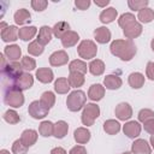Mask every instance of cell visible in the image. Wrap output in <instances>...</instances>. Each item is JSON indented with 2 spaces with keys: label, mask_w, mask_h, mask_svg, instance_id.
<instances>
[{
  "label": "cell",
  "mask_w": 154,
  "mask_h": 154,
  "mask_svg": "<svg viewBox=\"0 0 154 154\" xmlns=\"http://www.w3.org/2000/svg\"><path fill=\"white\" fill-rule=\"evenodd\" d=\"M109 51L113 55L118 57L123 61H130L136 52V45L132 42V40H114L111 42Z\"/></svg>",
  "instance_id": "1"
},
{
  "label": "cell",
  "mask_w": 154,
  "mask_h": 154,
  "mask_svg": "<svg viewBox=\"0 0 154 154\" xmlns=\"http://www.w3.org/2000/svg\"><path fill=\"white\" fill-rule=\"evenodd\" d=\"M85 101H87L85 93L83 90L76 89L69 94L66 99V106L71 112H77L85 106Z\"/></svg>",
  "instance_id": "2"
},
{
  "label": "cell",
  "mask_w": 154,
  "mask_h": 154,
  "mask_svg": "<svg viewBox=\"0 0 154 154\" xmlns=\"http://www.w3.org/2000/svg\"><path fill=\"white\" fill-rule=\"evenodd\" d=\"M4 102L7 106L18 108L24 103V95L19 88L4 89Z\"/></svg>",
  "instance_id": "3"
},
{
  "label": "cell",
  "mask_w": 154,
  "mask_h": 154,
  "mask_svg": "<svg viewBox=\"0 0 154 154\" xmlns=\"http://www.w3.org/2000/svg\"><path fill=\"white\" fill-rule=\"evenodd\" d=\"M77 53L82 59H85V60L93 59L97 53V46L91 40H83L77 47Z\"/></svg>",
  "instance_id": "4"
},
{
  "label": "cell",
  "mask_w": 154,
  "mask_h": 154,
  "mask_svg": "<svg viewBox=\"0 0 154 154\" xmlns=\"http://www.w3.org/2000/svg\"><path fill=\"white\" fill-rule=\"evenodd\" d=\"M100 116V108L96 103H87L83 107V112L81 116V120L83 123V125L90 126L94 124L95 119L99 118Z\"/></svg>",
  "instance_id": "5"
},
{
  "label": "cell",
  "mask_w": 154,
  "mask_h": 154,
  "mask_svg": "<svg viewBox=\"0 0 154 154\" xmlns=\"http://www.w3.org/2000/svg\"><path fill=\"white\" fill-rule=\"evenodd\" d=\"M51 108H48L43 102H41L40 100H35L32 101L29 107H28V112H29V116H31L34 119H42L45 118L48 112H49Z\"/></svg>",
  "instance_id": "6"
},
{
  "label": "cell",
  "mask_w": 154,
  "mask_h": 154,
  "mask_svg": "<svg viewBox=\"0 0 154 154\" xmlns=\"http://www.w3.org/2000/svg\"><path fill=\"white\" fill-rule=\"evenodd\" d=\"M0 34L4 42H14L19 37V29L16 25H7L1 29Z\"/></svg>",
  "instance_id": "7"
},
{
  "label": "cell",
  "mask_w": 154,
  "mask_h": 154,
  "mask_svg": "<svg viewBox=\"0 0 154 154\" xmlns=\"http://www.w3.org/2000/svg\"><path fill=\"white\" fill-rule=\"evenodd\" d=\"M114 113L119 120H128L132 116V108L128 102H120L116 106Z\"/></svg>",
  "instance_id": "8"
},
{
  "label": "cell",
  "mask_w": 154,
  "mask_h": 154,
  "mask_svg": "<svg viewBox=\"0 0 154 154\" xmlns=\"http://www.w3.org/2000/svg\"><path fill=\"white\" fill-rule=\"evenodd\" d=\"M141 130H142V126L140 125L138 122H135V120H130V122L125 123V125L123 126L124 135H126L129 138L137 137L141 134Z\"/></svg>",
  "instance_id": "9"
},
{
  "label": "cell",
  "mask_w": 154,
  "mask_h": 154,
  "mask_svg": "<svg viewBox=\"0 0 154 154\" xmlns=\"http://www.w3.org/2000/svg\"><path fill=\"white\" fill-rule=\"evenodd\" d=\"M67 61H69V55L63 49L61 51H55L49 57V64L52 66H63V65L67 64Z\"/></svg>",
  "instance_id": "10"
},
{
  "label": "cell",
  "mask_w": 154,
  "mask_h": 154,
  "mask_svg": "<svg viewBox=\"0 0 154 154\" xmlns=\"http://www.w3.org/2000/svg\"><path fill=\"white\" fill-rule=\"evenodd\" d=\"M131 152L132 154H150L152 148L146 140L138 138L131 144Z\"/></svg>",
  "instance_id": "11"
},
{
  "label": "cell",
  "mask_w": 154,
  "mask_h": 154,
  "mask_svg": "<svg viewBox=\"0 0 154 154\" xmlns=\"http://www.w3.org/2000/svg\"><path fill=\"white\" fill-rule=\"evenodd\" d=\"M142 24L138 22H134L132 24L123 29V34L128 40H132L135 37H138L142 34Z\"/></svg>",
  "instance_id": "12"
},
{
  "label": "cell",
  "mask_w": 154,
  "mask_h": 154,
  "mask_svg": "<svg viewBox=\"0 0 154 154\" xmlns=\"http://www.w3.org/2000/svg\"><path fill=\"white\" fill-rule=\"evenodd\" d=\"M4 54L8 61H17L22 55V49L18 45H8L5 47Z\"/></svg>",
  "instance_id": "13"
},
{
  "label": "cell",
  "mask_w": 154,
  "mask_h": 154,
  "mask_svg": "<svg viewBox=\"0 0 154 154\" xmlns=\"http://www.w3.org/2000/svg\"><path fill=\"white\" fill-rule=\"evenodd\" d=\"M103 96H105V87H102L99 83L90 85L88 90V97L91 101H100Z\"/></svg>",
  "instance_id": "14"
},
{
  "label": "cell",
  "mask_w": 154,
  "mask_h": 154,
  "mask_svg": "<svg viewBox=\"0 0 154 154\" xmlns=\"http://www.w3.org/2000/svg\"><path fill=\"white\" fill-rule=\"evenodd\" d=\"M52 35H53V29L49 28L48 25H43L38 30V35H37V40L36 41L40 42L42 46H46L47 43L51 42Z\"/></svg>",
  "instance_id": "15"
},
{
  "label": "cell",
  "mask_w": 154,
  "mask_h": 154,
  "mask_svg": "<svg viewBox=\"0 0 154 154\" xmlns=\"http://www.w3.org/2000/svg\"><path fill=\"white\" fill-rule=\"evenodd\" d=\"M103 84L106 87V89H109V90H117L122 87L123 84V81L119 76L117 75H107L103 79Z\"/></svg>",
  "instance_id": "16"
},
{
  "label": "cell",
  "mask_w": 154,
  "mask_h": 154,
  "mask_svg": "<svg viewBox=\"0 0 154 154\" xmlns=\"http://www.w3.org/2000/svg\"><path fill=\"white\" fill-rule=\"evenodd\" d=\"M37 136H38V135H37V132H36L35 130H32V129H26V130H24V131L22 132L20 141L23 142L24 146H26V147L29 148V147H31L32 144L36 143Z\"/></svg>",
  "instance_id": "17"
},
{
  "label": "cell",
  "mask_w": 154,
  "mask_h": 154,
  "mask_svg": "<svg viewBox=\"0 0 154 154\" xmlns=\"http://www.w3.org/2000/svg\"><path fill=\"white\" fill-rule=\"evenodd\" d=\"M94 37L101 45L107 43L111 41V31L106 26H100V28L94 30Z\"/></svg>",
  "instance_id": "18"
},
{
  "label": "cell",
  "mask_w": 154,
  "mask_h": 154,
  "mask_svg": "<svg viewBox=\"0 0 154 154\" xmlns=\"http://www.w3.org/2000/svg\"><path fill=\"white\" fill-rule=\"evenodd\" d=\"M61 45L63 47L65 48H70V47H73L78 41H79V35L73 31V30H70L69 32H66L61 38Z\"/></svg>",
  "instance_id": "19"
},
{
  "label": "cell",
  "mask_w": 154,
  "mask_h": 154,
  "mask_svg": "<svg viewBox=\"0 0 154 154\" xmlns=\"http://www.w3.org/2000/svg\"><path fill=\"white\" fill-rule=\"evenodd\" d=\"M36 78L41 83H51L54 79V73L49 67H40L36 70Z\"/></svg>",
  "instance_id": "20"
},
{
  "label": "cell",
  "mask_w": 154,
  "mask_h": 154,
  "mask_svg": "<svg viewBox=\"0 0 154 154\" xmlns=\"http://www.w3.org/2000/svg\"><path fill=\"white\" fill-rule=\"evenodd\" d=\"M144 81H146V78H144V76H143L141 72H132V73H130L129 77H128L129 85H130L131 88H134V89H140V88H142L143 84H144Z\"/></svg>",
  "instance_id": "21"
},
{
  "label": "cell",
  "mask_w": 154,
  "mask_h": 154,
  "mask_svg": "<svg viewBox=\"0 0 154 154\" xmlns=\"http://www.w3.org/2000/svg\"><path fill=\"white\" fill-rule=\"evenodd\" d=\"M90 131L87 128H77L73 132V138L77 143L79 144H84L87 142H89L90 140Z\"/></svg>",
  "instance_id": "22"
},
{
  "label": "cell",
  "mask_w": 154,
  "mask_h": 154,
  "mask_svg": "<svg viewBox=\"0 0 154 154\" xmlns=\"http://www.w3.org/2000/svg\"><path fill=\"white\" fill-rule=\"evenodd\" d=\"M118 16V12L114 7H108V8H105L101 13H100V20L101 23L103 24H108V23H112Z\"/></svg>",
  "instance_id": "23"
},
{
  "label": "cell",
  "mask_w": 154,
  "mask_h": 154,
  "mask_svg": "<svg viewBox=\"0 0 154 154\" xmlns=\"http://www.w3.org/2000/svg\"><path fill=\"white\" fill-rule=\"evenodd\" d=\"M32 84H34V77L26 72H23V75L18 78L17 82V85L20 90H28L32 87Z\"/></svg>",
  "instance_id": "24"
},
{
  "label": "cell",
  "mask_w": 154,
  "mask_h": 154,
  "mask_svg": "<svg viewBox=\"0 0 154 154\" xmlns=\"http://www.w3.org/2000/svg\"><path fill=\"white\" fill-rule=\"evenodd\" d=\"M88 69H89V72L93 76H100L105 71V63L100 59H94L88 65Z\"/></svg>",
  "instance_id": "25"
},
{
  "label": "cell",
  "mask_w": 154,
  "mask_h": 154,
  "mask_svg": "<svg viewBox=\"0 0 154 154\" xmlns=\"http://www.w3.org/2000/svg\"><path fill=\"white\" fill-rule=\"evenodd\" d=\"M30 18H31V14L28 10L25 8H19L16 11L14 16H13V19L16 22V24H19V25H23L28 22H30Z\"/></svg>",
  "instance_id": "26"
},
{
  "label": "cell",
  "mask_w": 154,
  "mask_h": 154,
  "mask_svg": "<svg viewBox=\"0 0 154 154\" xmlns=\"http://www.w3.org/2000/svg\"><path fill=\"white\" fill-rule=\"evenodd\" d=\"M69 131V125L64 120H58L55 124H54V132H53V136L55 138H64L66 136Z\"/></svg>",
  "instance_id": "27"
},
{
  "label": "cell",
  "mask_w": 154,
  "mask_h": 154,
  "mask_svg": "<svg viewBox=\"0 0 154 154\" xmlns=\"http://www.w3.org/2000/svg\"><path fill=\"white\" fill-rule=\"evenodd\" d=\"M53 29V35L58 38H61L66 32L70 31V24L67 22H58L54 24V26L52 28Z\"/></svg>",
  "instance_id": "28"
},
{
  "label": "cell",
  "mask_w": 154,
  "mask_h": 154,
  "mask_svg": "<svg viewBox=\"0 0 154 154\" xmlns=\"http://www.w3.org/2000/svg\"><path fill=\"white\" fill-rule=\"evenodd\" d=\"M71 85L69 83V79L65 77H60L54 82V90L58 94H67Z\"/></svg>",
  "instance_id": "29"
},
{
  "label": "cell",
  "mask_w": 154,
  "mask_h": 154,
  "mask_svg": "<svg viewBox=\"0 0 154 154\" xmlns=\"http://www.w3.org/2000/svg\"><path fill=\"white\" fill-rule=\"evenodd\" d=\"M37 32V28L34 25L30 26H23L19 29V38L23 41H30Z\"/></svg>",
  "instance_id": "30"
},
{
  "label": "cell",
  "mask_w": 154,
  "mask_h": 154,
  "mask_svg": "<svg viewBox=\"0 0 154 154\" xmlns=\"http://www.w3.org/2000/svg\"><path fill=\"white\" fill-rule=\"evenodd\" d=\"M69 70H70V72H78V73L85 75L88 67H87V64H85L83 60L75 59V60H72V61L69 64Z\"/></svg>",
  "instance_id": "31"
},
{
  "label": "cell",
  "mask_w": 154,
  "mask_h": 154,
  "mask_svg": "<svg viewBox=\"0 0 154 154\" xmlns=\"http://www.w3.org/2000/svg\"><path fill=\"white\" fill-rule=\"evenodd\" d=\"M103 130L108 135H116L120 131V124L114 119H108L103 123Z\"/></svg>",
  "instance_id": "32"
},
{
  "label": "cell",
  "mask_w": 154,
  "mask_h": 154,
  "mask_svg": "<svg viewBox=\"0 0 154 154\" xmlns=\"http://www.w3.org/2000/svg\"><path fill=\"white\" fill-rule=\"evenodd\" d=\"M67 79H69V83H70V85H71L72 88L82 87L83 83H84V81H85L84 75L78 73V72H70Z\"/></svg>",
  "instance_id": "33"
},
{
  "label": "cell",
  "mask_w": 154,
  "mask_h": 154,
  "mask_svg": "<svg viewBox=\"0 0 154 154\" xmlns=\"http://www.w3.org/2000/svg\"><path fill=\"white\" fill-rule=\"evenodd\" d=\"M38 132L40 135H42L43 137H49L53 135L54 132V124L49 120H45L40 124L38 126Z\"/></svg>",
  "instance_id": "34"
},
{
  "label": "cell",
  "mask_w": 154,
  "mask_h": 154,
  "mask_svg": "<svg viewBox=\"0 0 154 154\" xmlns=\"http://www.w3.org/2000/svg\"><path fill=\"white\" fill-rule=\"evenodd\" d=\"M137 18L140 19L141 23H150L154 19V11L149 7H144L141 11H138Z\"/></svg>",
  "instance_id": "35"
},
{
  "label": "cell",
  "mask_w": 154,
  "mask_h": 154,
  "mask_svg": "<svg viewBox=\"0 0 154 154\" xmlns=\"http://www.w3.org/2000/svg\"><path fill=\"white\" fill-rule=\"evenodd\" d=\"M134 22H136V18H135V16L132 14V13H123L120 17H119V19H118V24H119V26L120 28H126V26H129L130 24H132Z\"/></svg>",
  "instance_id": "36"
},
{
  "label": "cell",
  "mask_w": 154,
  "mask_h": 154,
  "mask_svg": "<svg viewBox=\"0 0 154 154\" xmlns=\"http://www.w3.org/2000/svg\"><path fill=\"white\" fill-rule=\"evenodd\" d=\"M43 51H45V46H42V45H41L40 42H37V41H32V42H30L29 46H28V52H29V54L35 55V57L41 55V54L43 53Z\"/></svg>",
  "instance_id": "37"
},
{
  "label": "cell",
  "mask_w": 154,
  "mask_h": 154,
  "mask_svg": "<svg viewBox=\"0 0 154 154\" xmlns=\"http://www.w3.org/2000/svg\"><path fill=\"white\" fill-rule=\"evenodd\" d=\"M4 120L8 124H18L20 122V117L14 109H7L4 113Z\"/></svg>",
  "instance_id": "38"
},
{
  "label": "cell",
  "mask_w": 154,
  "mask_h": 154,
  "mask_svg": "<svg viewBox=\"0 0 154 154\" xmlns=\"http://www.w3.org/2000/svg\"><path fill=\"white\" fill-rule=\"evenodd\" d=\"M41 102H43L48 108L53 107L54 103H55V96H54V93L52 91H45L42 95H41V99H40Z\"/></svg>",
  "instance_id": "39"
},
{
  "label": "cell",
  "mask_w": 154,
  "mask_h": 154,
  "mask_svg": "<svg viewBox=\"0 0 154 154\" xmlns=\"http://www.w3.org/2000/svg\"><path fill=\"white\" fill-rule=\"evenodd\" d=\"M148 0H129L128 5L130 7V10L132 11H141L142 8L148 6Z\"/></svg>",
  "instance_id": "40"
},
{
  "label": "cell",
  "mask_w": 154,
  "mask_h": 154,
  "mask_svg": "<svg viewBox=\"0 0 154 154\" xmlns=\"http://www.w3.org/2000/svg\"><path fill=\"white\" fill-rule=\"evenodd\" d=\"M20 64H22L23 70H28V71H31V70H34V69L36 67V61H35V59L31 58V57H29V55L23 57Z\"/></svg>",
  "instance_id": "41"
},
{
  "label": "cell",
  "mask_w": 154,
  "mask_h": 154,
  "mask_svg": "<svg viewBox=\"0 0 154 154\" xmlns=\"http://www.w3.org/2000/svg\"><path fill=\"white\" fill-rule=\"evenodd\" d=\"M12 153L13 154H26L28 153V147L23 144V142L19 140H16L12 144Z\"/></svg>",
  "instance_id": "42"
},
{
  "label": "cell",
  "mask_w": 154,
  "mask_h": 154,
  "mask_svg": "<svg viewBox=\"0 0 154 154\" xmlns=\"http://www.w3.org/2000/svg\"><path fill=\"white\" fill-rule=\"evenodd\" d=\"M150 119H154V112L149 108H143L138 112V120L141 123H146Z\"/></svg>",
  "instance_id": "43"
},
{
  "label": "cell",
  "mask_w": 154,
  "mask_h": 154,
  "mask_svg": "<svg viewBox=\"0 0 154 154\" xmlns=\"http://www.w3.org/2000/svg\"><path fill=\"white\" fill-rule=\"evenodd\" d=\"M47 6H48V1H46V0H32L31 1V7L37 12L46 10Z\"/></svg>",
  "instance_id": "44"
},
{
  "label": "cell",
  "mask_w": 154,
  "mask_h": 154,
  "mask_svg": "<svg viewBox=\"0 0 154 154\" xmlns=\"http://www.w3.org/2000/svg\"><path fill=\"white\" fill-rule=\"evenodd\" d=\"M90 0H76L75 1V6L78 8V10H82V11H84V10H87L89 6H90Z\"/></svg>",
  "instance_id": "45"
},
{
  "label": "cell",
  "mask_w": 154,
  "mask_h": 154,
  "mask_svg": "<svg viewBox=\"0 0 154 154\" xmlns=\"http://www.w3.org/2000/svg\"><path fill=\"white\" fill-rule=\"evenodd\" d=\"M146 75L150 81H154V61H149L146 67Z\"/></svg>",
  "instance_id": "46"
},
{
  "label": "cell",
  "mask_w": 154,
  "mask_h": 154,
  "mask_svg": "<svg viewBox=\"0 0 154 154\" xmlns=\"http://www.w3.org/2000/svg\"><path fill=\"white\" fill-rule=\"evenodd\" d=\"M69 154H88V153H87V149L83 146H75L70 149Z\"/></svg>",
  "instance_id": "47"
},
{
  "label": "cell",
  "mask_w": 154,
  "mask_h": 154,
  "mask_svg": "<svg viewBox=\"0 0 154 154\" xmlns=\"http://www.w3.org/2000/svg\"><path fill=\"white\" fill-rule=\"evenodd\" d=\"M144 125V130L148 132V134H150V135H154V119H150V120H148V122H146V123H143Z\"/></svg>",
  "instance_id": "48"
},
{
  "label": "cell",
  "mask_w": 154,
  "mask_h": 154,
  "mask_svg": "<svg viewBox=\"0 0 154 154\" xmlns=\"http://www.w3.org/2000/svg\"><path fill=\"white\" fill-rule=\"evenodd\" d=\"M51 154H67V153H66V150H65L64 148H61V147H55V148H53V149L51 150Z\"/></svg>",
  "instance_id": "49"
},
{
  "label": "cell",
  "mask_w": 154,
  "mask_h": 154,
  "mask_svg": "<svg viewBox=\"0 0 154 154\" xmlns=\"http://www.w3.org/2000/svg\"><path fill=\"white\" fill-rule=\"evenodd\" d=\"M109 4V0H105V1H95V5L96 6H100V7H105Z\"/></svg>",
  "instance_id": "50"
},
{
  "label": "cell",
  "mask_w": 154,
  "mask_h": 154,
  "mask_svg": "<svg viewBox=\"0 0 154 154\" xmlns=\"http://www.w3.org/2000/svg\"><path fill=\"white\" fill-rule=\"evenodd\" d=\"M149 141H150V144H152V147L154 148V135H152V136H150V140H149Z\"/></svg>",
  "instance_id": "51"
},
{
  "label": "cell",
  "mask_w": 154,
  "mask_h": 154,
  "mask_svg": "<svg viewBox=\"0 0 154 154\" xmlns=\"http://www.w3.org/2000/svg\"><path fill=\"white\" fill-rule=\"evenodd\" d=\"M0 154H10V152L6 150V149H1V150H0Z\"/></svg>",
  "instance_id": "52"
},
{
  "label": "cell",
  "mask_w": 154,
  "mask_h": 154,
  "mask_svg": "<svg viewBox=\"0 0 154 154\" xmlns=\"http://www.w3.org/2000/svg\"><path fill=\"white\" fill-rule=\"evenodd\" d=\"M150 48L154 52V38H152V41H150Z\"/></svg>",
  "instance_id": "53"
},
{
  "label": "cell",
  "mask_w": 154,
  "mask_h": 154,
  "mask_svg": "<svg viewBox=\"0 0 154 154\" xmlns=\"http://www.w3.org/2000/svg\"><path fill=\"white\" fill-rule=\"evenodd\" d=\"M122 154H131V153H129V152H125V153H122Z\"/></svg>",
  "instance_id": "54"
}]
</instances>
